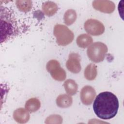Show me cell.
Instances as JSON below:
<instances>
[{
    "mask_svg": "<svg viewBox=\"0 0 124 124\" xmlns=\"http://www.w3.org/2000/svg\"><path fill=\"white\" fill-rule=\"evenodd\" d=\"M93 108L98 117L104 120L110 119L118 112L119 101L117 96L111 92H102L96 97Z\"/></svg>",
    "mask_w": 124,
    "mask_h": 124,
    "instance_id": "cell-1",
    "label": "cell"
},
{
    "mask_svg": "<svg viewBox=\"0 0 124 124\" xmlns=\"http://www.w3.org/2000/svg\"><path fill=\"white\" fill-rule=\"evenodd\" d=\"M1 27L4 28L3 30L1 31V33L4 31L1 34V37L4 35L2 39H4V42L16 35L18 32L16 19L12 13L6 8H4L3 17L1 16Z\"/></svg>",
    "mask_w": 124,
    "mask_h": 124,
    "instance_id": "cell-2",
    "label": "cell"
},
{
    "mask_svg": "<svg viewBox=\"0 0 124 124\" xmlns=\"http://www.w3.org/2000/svg\"><path fill=\"white\" fill-rule=\"evenodd\" d=\"M53 34L56 38V43L62 46L69 45L74 38V33L64 25L56 24L54 27Z\"/></svg>",
    "mask_w": 124,
    "mask_h": 124,
    "instance_id": "cell-3",
    "label": "cell"
},
{
    "mask_svg": "<svg viewBox=\"0 0 124 124\" xmlns=\"http://www.w3.org/2000/svg\"><path fill=\"white\" fill-rule=\"evenodd\" d=\"M107 52V46L102 42H97L93 43L88 48L87 54L91 61L98 63L104 60Z\"/></svg>",
    "mask_w": 124,
    "mask_h": 124,
    "instance_id": "cell-4",
    "label": "cell"
},
{
    "mask_svg": "<svg viewBox=\"0 0 124 124\" xmlns=\"http://www.w3.org/2000/svg\"><path fill=\"white\" fill-rule=\"evenodd\" d=\"M46 68L52 78L55 80L62 81L66 78V72L61 67L60 64L58 61L56 60L49 61L46 64Z\"/></svg>",
    "mask_w": 124,
    "mask_h": 124,
    "instance_id": "cell-5",
    "label": "cell"
},
{
    "mask_svg": "<svg viewBox=\"0 0 124 124\" xmlns=\"http://www.w3.org/2000/svg\"><path fill=\"white\" fill-rule=\"evenodd\" d=\"M86 31L93 36H99L105 31V27L103 23L95 19H89L85 21L84 25Z\"/></svg>",
    "mask_w": 124,
    "mask_h": 124,
    "instance_id": "cell-6",
    "label": "cell"
},
{
    "mask_svg": "<svg viewBox=\"0 0 124 124\" xmlns=\"http://www.w3.org/2000/svg\"><path fill=\"white\" fill-rule=\"evenodd\" d=\"M93 8L101 12L110 14L113 12L115 5L113 2L108 0H95L92 4Z\"/></svg>",
    "mask_w": 124,
    "mask_h": 124,
    "instance_id": "cell-7",
    "label": "cell"
},
{
    "mask_svg": "<svg viewBox=\"0 0 124 124\" xmlns=\"http://www.w3.org/2000/svg\"><path fill=\"white\" fill-rule=\"evenodd\" d=\"M96 95L94 89L89 85L84 86L80 91V97L81 102L85 105H91Z\"/></svg>",
    "mask_w": 124,
    "mask_h": 124,
    "instance_id": "cell-8",
    "label": "cell"
},
{
    "mask_svg": "<svg viewBox=\"0 0 124 124\" xmlns=\"http://www.w3.org/2000/svg\"><path fill=\"white\" fill-rule=\"evenodd\" d=\"M80 59L79 55L76 53H71L69 54L66 66L67 69L71 72L77 74L81 70Z\"/></svg>",
    "mask_w": 124,
    "mask_h": 124,
    "instance_id": "cell-9",
    "label": "cell"
},
{
    "mask_svg": "<svg viewBox=\"0 0 124 124\" xmlns=\"http://www.w3.org/2000/svg\"><path fill=\"white\" fill-rule=\"evenodd\" d=\"M13 116L14 120L19 124H24L28 122L30 117L29 111L26 109L22 108L15 110Z\"/></svg>",
    "mask_w": 124,
    "mask_h": 124,
    "instance_id": "cell-10",
    "label": "cell"
},
{
    "mask_svg": "<svg viewBox=\"0 0 124 124\" xmlns=\"http://www.w3.org/2000/svg\"><path fill=\"white\" fill-rule=\"evenodd\" d=\"M42 9L43 12L46 16H51L57 13L58 7L56 3L53 1H47L43 3Z\"/></svg>",
    "mask_w": 124,
    "mask_h": 124,
    "instance_id": "cell-11",
    "label": "cell"
},
{
    "mask_svg": "<svg viewBox=\"0 0 124 124\" xmlns=\"http://www.w3.org/2000/svg\"><path fill=\"white\" fill-rule=\"evenodd\" d=\"M56 102L58 107L62 108H66L71 106L73 99L70 95L62 94L57 97Z\"/></svg>",
    "mask_w": 124,
    "mask_h": 124,
    "instance_id": "cell-12",
    "label": "cell"
},
{
    "mask_svg": "<svg viewBox=\"0 0 124 124\" xmlns=\"http://www.w3.org/2000/svg\"><path fill=\"white\" fill-rule=\"evenodd\" d=\"M93 40L92 37L88 34H81L77 38V45L80 48H85L92 44Z\"/></svg>",
    "mask_w": 124,
    "mask_h": 124,
    "instance_id": "cell-13",
    "label": "cell"
},
{
    "mask_svg": "<svg viewBox=\"0 0 124 124\" xmlns=\"http://www.w3.org/2000/svg\"><path fill=\"white\" fill-rule=\"evenodd\" d=\"M97 66L94 63H91L88 64L84 70V77L88 80H94L97 76Z\"/></svg>",
    "mask_w": 124,
    "mask_h": 124,
    "instance_id": "cell-14",
    "label": "cell"
},
{
    "mask_svg": "<svg viewBox=\"0 0 124 124\" xmlns=\"http://www.w3.org/2000/svg\"><path fill=\"white\" fill-rule=\"evenodd\" d=\"M63 86L67 93L70 95L75 94L78 89V85L75 80L72 79L66 80L64 83Z\"/></svg>",
    "mask_w": 124,
    "mask_h": 124,
    "instance_id": "cell-15",
    "label": "cell"
},
{
    "mask_svg": "<svg viewBox=\"0 0 124 124\" xmlns=\"http://www.w3.org/2000/svg\"><path fill=\"white\" fill-rule=\"evenodd\" d=\"M25 108L30 112H34L38 110L40 107L41 103L37 98H31L28 100L25 103Z\"/></svg>",
    "mask_w": 124,
    "mask_h": 124,
    "instance_id": "cell-16",
    "label": "cell"
},
{
    "mask_svg": "<svg viewBox=\"0 0 124 124\" xmlns=\"http://www.w3.org/2000/svg\"><path fill=\"white\" fill-rule=\"evenodd\" d=\"M77 18V15L76 11L73 9H68L64 14V22L66 25L70 26L75 22Z\"/></svg>",
    "mask_w": 124,
    "mask_h": 124,
    "instance_id": "cell-17",
    "label": "cell"
},
{
    "mask_svg": "<svg viewBox=\"0 0 124 124\" xmlns=\"http://www.w3.org/2000/svg\"><path fill=\"white\" fill-rule=\"evenodd\" d=\"M17 9L21 12L27 13L29 12L32 8V1L29 0H17L16 1Z\"/></svg>",
    "mask_w": 124,
    "mask_h": 124,
    "instance_id": "cell-18",
    "label": "cell"
},
{
    "mask_svg": "<svg viewBox=\"0 0 124 124\" xmlns=\"http://www.w3.org/2000/svg\"><path fill=\"white\" fill-rule=\"evenodd\" d=\"M62 122V118L60 115L58 114H53L48 116L46 120L45 123L46 124H61Z\"/></svg>",
    "mask_w": 124,
    "mask_h": 124,
    "instance_id": "cell-19",
    "label": "cell"
}]
</instances>
